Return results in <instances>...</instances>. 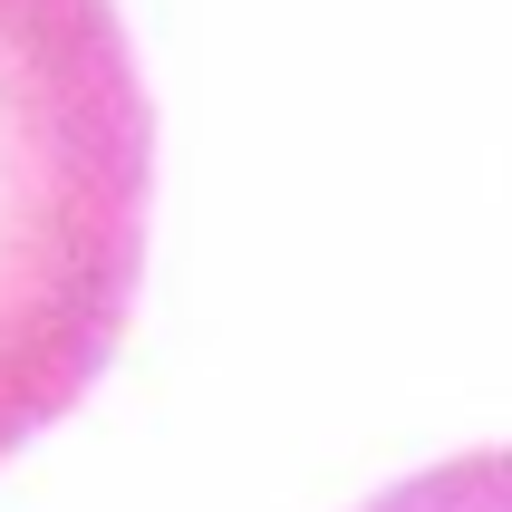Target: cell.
Wrapping results in <instances>:
<instances>
[{
    "label": "cell",
    "instance_id": "cell-1",
    "mask_svg": "<svg viewBox=\"0 0 512 512\" xmlns=\"http://www.w3.org/2000/svg\"><path fill=\"white\" fill-rule=\"evenodd\" d=\"M145 203L155 107L116 0H0V455L116 358Z\"/></svg>",
    "mask_w": 512,
    "mask_h": 512
},
{
    "label": "cell",
    "instance_id": "cell-2",
    "mask_svg": "<svg viewBox=\"0 0 512 512\" xmlns=\"http://www.w3.org/2000/svg\"><path fill=\"white\" fill-rule=\"evenodd\" d=\"M368 512H512V445L445 455V464H426V474L387 484Z\"/></svg>",
    "mask_w": 512,
    "mask_h": 512
}]
</instances>
